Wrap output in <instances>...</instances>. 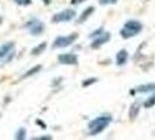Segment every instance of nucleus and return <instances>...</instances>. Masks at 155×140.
<instances>
[{"label": "nucleus", "instance_id": "f257e3e1", "mask_svg": "<svg viewBox=\"0 0 155 140\" xmlns=\"http://www.w3.org/2000/svg\"><path fill=\"white\" fill-rule=\"evenodd\" d=\"M112 121V117L110 116H100L96 119H93L89 124V132L91 136H96L101 133Z\"/></svg>", "mask_w": 155, "mask_h": 140}, {"label": "nucleus", "instance_id": "f03ea898", "mask_svg": "<svg viewBox=\"0 0 155 140\" xmlns=\"http://www.w3.org/2000/svg\"><path fill=\"white\" fill-rule=\"evenodd\" d=\"M141 30H142V25L139 21L130 20L124 25L122 29L120 30V35L124 39H130V38H133V36L138 35Z\"/></svg>", "mask_w": 155, "mask_h": 140}, {"label": "nucleus", "instance_id": "7ed1b4c3", "mask_svg": "<svg viewBox=\"0 0 155 140\" xmlns=\"http://www.w3.org/2000/svg\"><path fill=\"white\" fill-rule=\"evenodd\" d=\"M76 15V12L74 9H65V11H62L57 14H55L53 18H51V21L53 22H67V21L72 20Z\"/></svg>", "mask_w": 155, "mask_h": 140}, {"label": "nucleus", "instance_id": "20e7f679", "mask_svg": "<svg viewBox=\"0 0 155 140\" xmlns=\"http://www.w3.org/2000/svg\"><path fill=\"white\" fill-rule=\"evenodd\" d=\"M77 39V34H71L68 36H58L53 43V48H64L70 46L74 41Z\"/></svg>", "mask_w": 155, "mask_h": 140}, {"label": "nucleus", "instance_id": "39448f33", "mask_svg": "<svg viewBox=\"0 0 155 140\" xmlns=\"http://www.w3.org/2000/svg\"><path fill=\"white\" fill-rule=\"evenodd\" d=\"M26 28H28V30L30 32V34L33 35H40L43 29H44V25L38 19H33V20L28 21L26 25Z\"/></svg>", "mask_w": 155, "mask_h": 140}, {"label": "nucleus", "instance_id": "423d86ee", "mask_svg": "<svg viewBox=\"0 0 155 140\" xmlns=\"http://www.w3.org/2000/svg\"><path fill=\"white\" fill-rule=\"evenodd\" d=\"M58 62L61 64L72 65V64H77L78 59L75 54H62V55L58 56Z\"/></svg>", "mask_w": 155, "mask_h": 140}, {"label": "nucleus", "instance_id": "0eeeda50", "mask_svg": "<svg viewBox=\"0 0 155 140\" xmlns=\"http://www.w3.org/2000/svg\"><path fill=\"white\" fill-rule=\"evenodd\" d=\"M110 38H111V35H110L109 33H101V34H100V36H99L98 39H96V40L91 43V47H92V48H98L99 46H101V44L106 43L107 41L110 40Z\"/></svg>", "mask_w": 155, "mask_h": 140}, {"label": "nucleus", "instance_id": "6e6552de", "mask_svg": "<svg viewBox=\"0 0 155 140\" xmlns=\"http://www.w3.org/2000/svg\"><path fill=\"white\" fill-rule=\"evenodd\" d=\"M128 60V53L125 49H121L118 54H117V64L118 65H124Z\"/></svg>", "mask_w": 155, "mask_h": 140}, {"label": "nucleus", "instance_id": "1a4fd4ad", "mask_svg": "<svg viewBox=\"0 0 155 140\" xmlns=\"http://www.w3.org/2000/svg\"><path fill=\"white\" fill-rule=\"evenodd\" d=\"M138 92L141 94H147V92H153L155 91V83H148V84H142L136 88Z\"/></svg>", "mask_w": 155, "mask_h": 140}, {"label": "nucleus", "instance_id": "9d476101", "mask_svg": "<svg viewBox=\"0 0 155 140\" xmlns=\"http://www.w3.org/2000/svg\"><path fill=\"white\" fill-rule=\"evenodd\" d=\"M13 47H14V43H13V42H8V43L2 44V46L0 47V57H4V56H6L8 53H11L12 49H13Z\"/></svg>", "mask_w": 155, "mask_h": 140}, {"label": "nucleus", "instance_id": "9b49d317", "mask_svg": "<svg viewBox=\"0 0 155 140\" xmlns=\"http://www.w3.org/2000/svg\"><path fill=\"white\" fill-rule=\"evenodd\" d=\"M139 111H140V104L139 103L132 104V106L130 107V117L132 119H134L136 116L139 115Z\"/></svg>", "mask_w": 155, "mask_h": 140}, {"label": "nucleus", "instance_id": "f8f14e48", "mask_svg": "<svg viewBox=\"0 0 155 140\" xmlns=\"http://www.w3.org/2000/svg\"><path fill=\"white\" fill-rule=\"evenodd\" d=\"M93 11H95V8H93V7H89V8H86V9H85V12H84V13L82 14V17L79 18L78 22L80 23L82 21L86 20V19H88V18L90 17V14H92V12H93Z\"/></svg>", "mask_w": 155, "mask_h": 140}, {"label": "nucleus", "instance_id": "ddd939ff", "mask_svg": "<svg viewBox=\"0 0 155 140\" xmlns=\"http://www.w3.org/2000/svg\"><path fill=\"white\" fill-rule=\"evenodd\" d=\"M46 48H47V43H46V42H43V43L39 44L38 47H35V48L32 50V54H33V55H39V54H41V53H42Z\"/></svg>", "mask_w": 155, "mask_h": 140}, {"label": "nucleus", "instance_id": "4468645a", "mask_svg": "<svg viewBox=\"0 0 155 140\" xmlns=\"http://www.w3.org/2000/svg\"><path fill=\"white\" fill-rule=\"evenodd\" d=\"M41 69H42V65H40V64H39V65H36V67H33V68H32L29 71H27V73H26V74L22 76V78H25V77H29V76H32V75L36 74V73H38V71H40Z\"/></svg>", "mask_w": 155, "mask_h": 140}, {"label": "nucleus", "instance_id": "2eb2a0df", "mask_svg": "<svg viewBox=\"0 0 155 140\" xmlns=\"http://www.w3.org/2000/svg\"><path fill=\"white\" fill-rule=\"evenodd\" d=\"M155 105V95H153L152 97H149L148 99L145 102V104H143V106L146 107V109H149V107H152V106H154Z\"/></svg>", "mask_w": 155, "mask_h": 140}, {"label": "nucleus", "instance_id": "dca6fc26", "mask_svg": "<svg viewBox=\"0 0 155 140\" xmlns=\"http://www.w3.org/2000/svg\"><path fill=\"white\" fill-rule=\"evenodd\" d=\"M25 136H26V131H25V128H20L19 131L17 132V139H20V140H22V139H25Z\"/></svg>", "mask_w": 155, "mask_h": 140}, {"label": "nucleus", "instance_id": "f3484780", "mask_svg": "<svg viewBox=\"0 0 155 140\" xmlns=\"http://www.w3.org/2000/svg\"><path fill=\"white\" fill-rule=\"evenodd\" d=\"M100 2V5H111V4H116L118 0H98Z\"/></svg>", "mask_w": 155, "mask_h": 140}, {"label": "nucleus", "instance_id": "a211bd4d", "mask_svg": "<svg viewBox=\"0 0 155 140\" xmlns=\"http://www.w3.org/2000/svg\"><path fill=\"white\" fill-rule=\"evenodd\" d=\"M15 2L21 5V6H27V5H29L32 2V0H15Z\"/></svg>", "mask_w": 155, "mask_h": 140}, {"label": "nucleus", "instance_id": "6ab92c4d", "mask_svg": "<svg viewBox=\"0 0 155 140\" xmlns=\"http://www.w3.org/2000/svg\"><path fill=\"white\" fill-rule=\"evenodd\" d=\"M95 82H97V78H89V81H85V82H83V86H88L89 84H91V83H95Z\"/></svg>", "mask_w": 155, "mask_h": 140}, {"label": "nucleus", "instance_id": "aec40b11", "mask_svg": "<svg viewBox=\"0 0 155 140\" xmlns=\"http://www.w3.org/2000/svg\"><path fill=\"white\" fill-rule=\"evenodd\" d=\"M101 33H103V28H99V29H97V30H95L90 36H91V38H92V36H97V35H100Z\"/></svg>", "mask_w": 155, "mask_h": 140}, {"label": "nucleus", "instance_id": "412c9836", "mask_svg": "<svg viewBox=\"0 0 155 140\" xmlns=\"http://www.w3.org/2000/svg\"><path fill=\"white\" fill-rule=\"evenodd\" d=\"M38 139H51L50 137H42V138H38Z\"/></svg>", "mask_w": 155, "mask_h": 140}, {"label": "nucleus", "instance_id": "4be33fe9", "mask_svg": "<svg viewBox=\"0 0 155 140\" xmlns=\"http://www.w3.org/2000/svg\"><path fill=\"white\" fill-rule=\"evenodd\" d=\"M43 1H44L46 4H49V0H43Z\"/></svg>", "mask_w": 155, "mask_h": 140}]
</instances>
